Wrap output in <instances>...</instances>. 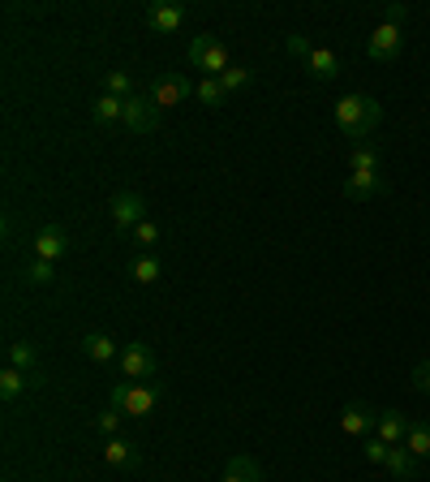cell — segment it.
I'll list each match as a JSON object with an SVG mask.
<instances>
[{"label": "cell", "instance_id": "cell-1", "mask_svg": "<svg viewBox=\"0 0 430 482\" xmlns=\"http://www.w3.org/2000/svg\"><path fill=\"white\" fill-rule=\"evenodd\" d=\"M379 120H383L379 99L361 96V91L335 99V125H340V134H349L353 143H366V138H370V129H375Z\"/></svg>", "mask_w": 430, "mask_h": 482}, {"label": "cell", "instance_id": "cell-2", "mask_svg": "<svg viewBox=\"0 0 430 482\" xmlns=\"http://www.w3.org/2000/svg\"><path fill=\"white\" fill-rule=\"evenodd\" d=\"M164 405V387L155 384H117L112 387V410L117 413H125V418H151V413Z\"/></svg>", "mask_w": 430, "mask_h": 482}, {"label": "cell", "instance_id": "cell-3", "mask_svg": "<svg viewBox=\"0 0 430 482\" xmlns=\"http://www.w3.org/2000/svg\"><path fill=\"white\" fill-rule=\"evenodd\" d=\"M186 56H190L194 70H203L207 78H224V73L233 70V56H228V48H224L215 35H194Z\"/></svg>", "mask_w": 430, "mask_h": 482}, {"label": "cell", "instance_id": "cell-4", "mask_svg": "<svg viewBox=\"0 0 430 482\" xmlns=\"http://www.w3.org/2000/svg\"><path fill=\"white\" fill-rule=\"evenodd\" d=\"M120 375L129 379V384H151L155 375H160V358H155V349L143 345V340H129V345H120Z\"/></svg>", "mask_w": 430, "mask_h": 482}, {"label": "cell", "instance_id": "cell-5", "mask_svg": "<svg viewBox=\"0 0 430 482\" xmlns=\"http://www.w3.org/2000/svg\"><path fill=\"white\" fill-rule=\"evenodd\" d=\"M108 212H112V229L117 233H134L146 220V198L138 190H117L112 203H108Z\"/></svg>", "mask_w": 430, "mask_h": 482}, {"label": "cell", "instance_id": "cell-6", "mask_svg": "<svg viewBox=\"0 0 430 482\" xmlns=\"http://www.w3.org/2000/svg\"><path fill=\"white\" fill-rule=\"evenodd\" d=\"M194 87H198V82H190L186 73H164V78L151 82V104H155L160 112H164V108H177V104L194 99Z\"/></svg>", "mask_w": 430, "mask_h": 482}, {"label": "cell", "instance_id": "cell-7", "mask_svg": "<svg viewBox=\"0 0 430 482\" xmlns=\"http://www.w3.org/2000/svg\"><path fill=\"white\" fill-rule=\"evenodd\" d=\"M120 125H125L129 134H155V129H160V108L151 104V96H129L125 99Z\"/></svg>", "mask_w": 430, "mask_h": 482}, {"label": "cell", "instance_id": "cell-8", "mask_svg": "<svg viewBox=\"0 0 430 482\" xmlns=\"http://www.w3.org/2000/svg\"><path fill=\"white\" fill-rule=\"evenodd\" d=\"M401 44H405V30L392 22H379L370 30V39H366V52H370V61H396Z\"/></svg>", "mask_w": 430, "mask_h": 482}, {"label": "cell", "instance_id": "cell-9", "mask_svg": "<svg viewBox=\"0 0 430 482\" xmlns=\"http://www.w3.org/2000/svg\"><path fill=\"white\" fill-rule=\"evenodd\" d=\"M30 250H35V259H48V263H56V259H65V254H70V233H65L61 224H44V229L30 237Z\"/></svg>", "mask_w": 430, "mask_h": 482}, {"label": "cell", "instance_id": "cell-10", "mask_svg": "<svg viewBox=\"0 0 430 482\" xmlns=\"http://www.w3.org/2000/svg\"><path fill=\"white\" fill-rule=\"evenodd\" d=\"M375 422H379V410H370L366 401H349V405L340 410V431L353 435V439L375 435Z\"/></svg>", "mask_w": 430, "mask_h": 482}, {"label": "cell", "instance_id": "cell-11", "mask_svg": "<svg viewBox=\"0 0 430 482\" xmlns=\"http://www.w3.org/2000/svg\"><path fill=\"white\" fill-rule=\"evenodd\" d=\"M143 18L155 35H172L177 26L186 22V9H181V4H168V0H155V4H146Z\"/></svg>", "mask_w": 430, "mask_h": 482}, {"label": "cell", "instance_id": "cell-12", "mask_svg": "<svg viewBox=\"0 0 430 482\" xmlns=\"http://www.w3.org/2000/svg\"><path fill=\"white\" fill-rule=\"evenodd\" d=\"M103 461H108L112 470H120V474H129V470L143 465V453H138V444H129V439L112 435V439L103 444Z\"/></svg>", "mask_w": 430, "mask_h": 482}, {"label": "cell", "instance_id": "cell-13", "mask_svg": "<svg viewBox=\"0 0 430 482\" xmlns=\"http://www.w3.org/2000/svg\"><path fill=\"white\" fill-rule=\"evenodd\" d=\"M383 190H387V181H383L379 172H349L344 177V198H353V203H370Z\"/></svg>", "mask_w": 430, "mask_h": 482}, {"label": "cell", "instance_id": "cell-14", "mask_svg": "<svg viewBox=\"0 0 430 482\" xmlns=\"http://www.w3.org/2000/svg\"><path fill=\"white\" fill-rule=\"evenodd\" d=\"M375 435L387 439L392 448H405V435H409V418L401 410H379V422H375Z\"/></svg>", "mask_w": 430, "mask_h": 482}, {"label": "cell", "instance_id": "cell-15", "mask_svg": "<svg viewBox=\"0 0 430 482\" xmlns=\"http://www.w3.org/2000/svg\"><path fill=\"white\" fill-rule=\"evenodd\" d=\"M9 366H13V370H22V375H30V384H39V379H35V375H39V349H35L30 340L9 345Z\"/></svg>", "mask_w": 430, "mask_h": 482}, {"label": "cell", "instance_id": "cell-16", "mask_svg": "<svg viewBox=\"0 0 430 482\" xmlns=\"http://www.w3.org/2000/svg\"><path fill=\"white\" fill-rule=\"evenodd\" d=\"M82 353L91 362H112V358H120V345L108 332H87L82 337Z\"/></svg>", "mask_w": 430, "mask_h": 482}, {"label": "cell", "instance_id": "cell-17", "mask_svg": "<svg viewBox=\"0 0 430 482\" xmlns=\"http://www.w3.org/2000/svg\"><path fill=\"white\" fill-rule=\"evenodd\" d=\"M219 482H263V465H259L254 457H228L224 478Z\"/></svg>", "mask_w": 430, "mask_h": 482}, {"label": "cell", "instance_id": "cell-18", "mask_svg": "<svg viewBox=\"0 0 430 482\" xmlns=\"http://www.w3.org/2000/svg\"><path fill=\"white\" fill-rule=\"evenodd\" d=\"M306 70H310L314 82H332L335 73H340V56L332 48H314L310 61H306Z\"/></svg>", "mask_w": 430, "mask_h": 482}, {"label": "cell", "instance_id": "cell-19", "mask_svg": "<svg viewBox=\"0 0 430 482\" xmlns=\"http://www.w3.org/2000/svg\"><path fill=\"white\" fill-rule=\"evenodd\" d=\"M387 474L396 482H413L418 478V457L409 453V448H392V457H387Z\"/></svg>", "mask_w": 430, "mask_h": 482}, {"label": "cell", "instance_id": "cell-20", "mask_svg": "<svg viewBox=\"0 0 430 482\" xmlns=\"http://www.w3.org/2000/svg\"><path fill=\"white\" fill-rule=\"evenodd\" d=\"M160 276H164V263H160L155 254H138V259L129 263V280H134V285H155Z\"/></svg>", "mask_w": 430, "mask_h": 482}, {"label": "cell", "instance_id": "cell-21", "mask_svg": "<svg viewBox=\"0 0 430 482\" xmlns=\"http://www.w3.org/2000/svg\"><path fill=\"white\" fill-rule=\"evenodd\" d=\"M26 384H30V375L13 370V366H4V370H0V401H4V405H13V401L26 392Z\"/></svg>", "mask_w": 430, "mask_h": 482}, {"label": "cell", "instance_id": "cell-22", "mask_svg": "<svg viewBox=\"0 0 430 482\" xmlns=\"http://www.w3.org/2000/svg\"><path fill=\"white\" fill-rule=\"evenodd\" d=\"M91 117H95L99 125H117V120L125 117V99H117V96H99L95 104H91Z\"/></svg>", "mask_w": 430, "mask_h": 482}, {"label": "cell", "instance_id": "cell-23", "mask_svg": "<svg viewBox=\"0 0 430 482\" xmlns=\"http://www.w3.org/2000/svg\"><path fill=\"white\" fill-rule=\"evenodd\" d=\"M405 448L413 453V457L422 461V457H430V422H409V435H405Z\"/></svg>", "mask_w": 430, "mask_h": 482}, {"label": "cell", "instance_id": "cell-24", "mask_svg": "<svg viewBox=\"0 0 430 482\" xmlns=\"http://www.w3.org/2000/svg\"><path fill=\"white\" fill-rule=\"evenodd\" d=\"M349 169L353 172H379V151L370 143H353V151H349Z\"/></svg>", "mask_w": 430, "mask_h": 482}, {"label": "cell", "instance_id": "cell-25", "mask_svg": "<svg viewBox=\"0 0 430 482\" xmlns=\"http://www.w3.org/2000/svg\"><path fill=\"white\" fill-rule=\"evenodd\" d=\"M194 96H198V104H207V108H224V99H228V91L219 87V78H198Z\"/></svg>", "mask_w": 430, "mask_h": 482}, {"label": "cell", "instance_id": "cell-26", "mask_svg": "<svg viewBox=\"0 0 430 482\" xmlns=\"http://www.w3.org/2000/svg\"><path fill=\"white\" fill-rule=\"evenodd\" d=\"M160 237H164V229H160L155 220H143V224L129 233V241H134L138 250H155V245H160Z\"/></svg>", "mask_w": 430, "mask_h": 482}, {"label": "cell", "instance_id": "cell-27", "mask_svg": "<svg viewBox=\"0 0 430 482\" xmlns=\"http://www.w3.org/2000/svg\"><path fill=\"white\" fill-rule=\"evenodd\" d=\"M361 453H366L370 465H387V457H392V444L379 439V435H366V439H361Z\"/></svg>", "mask_w": 430, "mask_h": 482}, {"label": "cell", "instance_id": "cell-28", "mask_svg": "<svg viewBox=\"0 0 430 482\" xmlns=\"http://www.w3.org/2000/svg\"><path fill=\"white\" fill-rule=\"evenodd\" d=\"M250 82H254V70H245V65H233V70L219 78V87H224L228 96H233V91H245Z\"/></svg>", "mask_w": 430, "mask_h": 482}, {"label": "cell", "instance_id": "cell-29", "mask_svg": "<svg viewBox=\"0 0 430 482\" xmlns=\"http://www.w3.org/2000/svg\"><path fill=\"white\" fill-rule=\"evenodd\" d=\"M26 280H30V285H52V280H56V263H48V259H35V263L26 267Z\"/></svg>", "mask_w": 430, "mask_h": 482}, {"label": "cell", "instance_id": "cell-30", "mask_svg": "<svg viewBox=\"0 0 430 482\" xmlns=\"http://www.w3.org/2000/svg\"><path fill=\"white\" fill-rule=\"evenodd\" d=\"M108 96H117V99L134 96V82H129V73L125 70H108Z\"/></svg>", "mask_w": 430, "mask_h": 482}, {"label": "cell", "instance_id": "cell-31", "mask_svg": "<svg viewBox=\"0 0 430 482\" xmlns=\"http://www.w3.org/2000/svg\"><path fill=\"white\" fill-rule=\"evenodd\" d=\"M120 418H125V413H117V410H112V405H108V410H103V413H99V418H95V431H103V435H108V439H112V435L120 431Z\"/></svg>", "mask_w": 430, "mask_h": 482}, {"label": "cell", "instance_id": "cell-32", "mask_svg": "<svg viewBox=\"0 0 430 482\" xmlns=\"http://www.w3.org/2000/svg\"><path fill=\"white\" fill-rule=\"evenodd\" d=\"M413 387H418L422 396H430V362H418V366H413Z\"/></svg>", "mask_w": 430, "mask_h": 482}, {"label": "cell", "instance_id": "cell-33", "mask_svg": "<svg viewBox=\"0 0 430 482\" xmlns=\"http://www.w3.org/2000/svg\"><path fill=\"white\" fill-rule=\"evenodd\" d=\"M285 48L293 52V56H306V61H310V52H314L306 35H288V39H285Z\"/></svg>", "mask_w": 430, "mask_h": 482}, {"label": "cell", "instance_id": "cell-34", "mask_svg": "<svg viewBox=\"0 0 430 482\" xmlns=\"http://www.w3.org/2000/svg\"><path fill=\"white\" fill-rule=\"evenodd\" d=\"M405 18H409V9H405V4H387V13H383V22L401 26V30H405Z\"/></svg>", "mask_w": 430, "mask_h": 482}]
</instances>
